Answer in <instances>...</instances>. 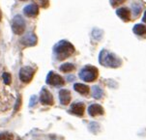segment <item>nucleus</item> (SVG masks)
Segmentation results:
<instances>
[{
    "mask_svg": "<svg viewBox=\"0 0 146 140\" xmlns=\"http://www.w3.org/2000/svg\"><path fill=\"white\" fill-rule=\"evenodd\" d=\"M92 34H93V37L95 39H97V40H99V39L102 37V31H100V30H98V29H94L93 32H92Z\"/></svg>",
    "mask_w": 146,
    "mask_h": 140,
    "instance_id": "nucleus-23",
    "label": "nucleus"
},
{
    "mask_svg": "<svg viewBox=\"0 0 146 140\" xmlns=\"http://www.w3.org/2000/svg\"><path fill=\"white\" fill-rule=\"evenodd\" d=\"M70 111L74 114L78 115V116H82L85 111V106L82 102H75L71 105V109Z\"/></svg>",
    "mask_w": 146,
    "mask_h": 140,
    "instance_id": "nucleus-10",
    "label": "nucleus"
},
{
    "mask_svg": "<svg viewBox=\"0 0 146 140\" xmlns=\"http://www.w3.org/2000/svg\"><path fill=\"white\" fill-rule=\"evenodd\" d=\"M88 114L92 117L97 116V115H103L104 108L100 104H91L88 107Z\"/></svg>",
    "mask_w": 146,
    "mask_h": 140,
    "instance_id": "nucleus-12",
    "label": "nucleus"
},
{
    "mask_svg": "<svg viewBox=\"0 0 146 140\" xmlns=\"http://www.w3.org/2000/svg\"><path fill=\"white\" fill-rule=\"evenodd\" d=\"M99 62L101 65L108 68H117L121 65V60L112 52L104 50L99 55Z\"/></svg>",
    "mask_w": 146,
    "mask_h": 140,
    "instance_id": "nucleus-2",
    "label": "nucleus"
},
{
    "mask_svg": "<svg viewBox=\"0 0 146 140\" xmlns=\"http://www.w3.org/2000/svg\"><path fill=\"white\" fill-rule=\"evenodd\" d=\"M12 30L17 35H21L25 30V22L21 15H17L12 19Z\"/></svg>",
    "mask_w": 146,
    "mask_h": 140,
    "instance_id": "nucleus-4",
    "label": "nucleus"
},
{
    "mask_svg": "<svg viewBox=\"0 0 146 140\" xmlns=\"http://www.w3.org/2000/svg\"><path fill=\"white\" fill-rule=\"evenodd\" d=\"M17 140H21V138H19V137H18V138H17Z\"/></svg>",
    "mask_w": 146,
    "mask_h": 140,
    "instance_id": "nucleus-29",
    "label": "nucleus"
},
{
    "mask_svg": "<svg viewBox=\"0 0 146 140\" xmlns=\"http://www.w3.org/2000/svg\"><path fill=\"white\" fill-rule=\"evenodd\" d=\"M21 95L18 97V99H17V102H16V104H15V108H14V112L16 113V112H18L19 108H21Z\"/></svg>",
    "mask_w": 146,
    "mask_h": 140,
    "instance_id": "nucleus-20",
    "label": "nucleus"
},
{
    "mask_svg": "<svg viewBox=\"0 0 146 140\" xmlns=\"http://www.w3.org/2000/svg\"><path fill=\"white\" fill-rule=\"evenodd\" d=\"M39 2H40V6L43 8L48 7V0H39Z\"/></svg>",
    "mask_w": 146,
    "mask_h": 140,
    "instance_id": "nucleus-25",
    "label": "nucleus"
},
{
    "mask_svg": "<svg viewBox=\"0 0 146 140\" xmlns=\"http://www.w3.org/2000/svg\"><path fill=\"white\" fill-rule=\"evenodd\" d=\"M75 70V66L71 63H65L60 66V71L63 73H70Z\"/></svg>",
    "mask_w": 146,
    "mask_h": 140,
    "instance_id": "nucleus-17",
    "label": "nucleus"
},
{
    "mask_svg": "<svg viewBox=\"0 0 146 140\" xmlns=\"http://www.w3.org/2000/svg\"><path fill=\"white\" fill-rule=\"evenodd\" d=\"M74 89L78 93L82 94V95H86L89 93V87L87 85L82 84V83H76V84L74 85Z\"/></svg>",
    "mask_w": 146,
    "mask_h": 140,
    "instance_id": "nucleus-14",
    "label": "nucleus"
},
{
    "mask_svg": "<svg viewBox=\"0 0 146 140\" xmlns=\"http://www.w3.org/2000/svg\"><path fill=\"white\" fill-rule=\"evenodd\" d=\"M1 18H2V15H1V12H0V20H1Z\"/></svg>",
    "mask_w": 146,
    "mask_h": 140,
    "instance_id": "nucleus-28",
    "label": "nucleus"
},
{
    "mask_svg": "<svg viewBox=\"0 0 146 140\" xmlns=\"http://www.w3.org/2000/svg\"><path fill=\"white\" fill-rule=\"evenodd\" d=\"M46 83L49 85L58 87V86L64 85V79L62 77H60L57 73L53 72H49L48 77H46Z\"/></svg>",
    "mask_w": 146,
    "mask_h": 140,
    "instance_id": "nucleus-6",
    "label": "nucleus"
},
{
    "mask_svg": "<svg viewBox=\"0 0 146 140\" xmlns=\"http://www.w3.org/2000/svg\"><path fill=\"white\" fill-rule=\"evenodd\" d=\"M13 134L9 133V132H3L0 133V140H13Z\"/></svg>",
    "mask_w": 146,
    "mask_h": 140,
    "instance_id": "nucleus-19",
    "label": "nucleus"
},
{
    "mask_svg": "<svg viewBox=\"0 0 146 140\" xmlns=\"http://www.w3.org/2000/svg\"><path fill=\"white\" fill-rule=\"evenodd\" d=\"M92 96L94 99L100 100L103 97V90L99 86H93L92 88Z\"/></svg>",
    "mask_w": 146,
    "mask_h": 140,
    "instance_id": "nucleus-16",
    "label": "nucleus"
},
{
    "mask_svg": "<svg viewBox=\"0 0 146 140\" xmlns=\"http://www.w3.org/2000/svg\"><path fill=\"white\" fill-rule=\"evenodd\" d=\"M59 100L60 102L64 105H67L71 102V92L67 89H62L59 92Z\"/></svg>",
    "mask_w": 146,
    "mask_h": 140,
    "instance_id": "nucleus-11",
    "label": "nucleus"
},
{
    "mask_svg": "<svg viewBox=\"0 0 146 140\" xmlns=\"http://www.w3.org/2000/svg\"><path fill=\"white\" fill-rule=\"evenodd\" d=\"M23 14L28 18H33L36 17L39 14V6H37L36 4H29L27 6L24 7L23 9Z\"/></svg>",
    "mask_w": 146,
    "mask_h": 140,
    "instance_id": "nucleus-9",
    "label": "nucleus"
},
{
    "mask_svg": "<svg viewBox=\"0 0 146 140\" xmlns=\"http://www.w3.org/2000/svg\"><path fill=\"white\" fill-rule=\"evenodd\" d=\"M37 100H38V98H37V96H32L31 99H30V104H29V106H30V107L34 106V105L36 104Z\"/></svg>",
    "mask_w": 146,
    "mask_h": 140,
    "instance_id": "nucleus-24",
    "label": "nucleus"
},
{
    "mask_svg": "<svg viewBox=\"0 0 146 140\" xmlns=\"http://www.w3.org/2000/svg\"><path fill=\"white\" fill-rule=\"evenodd\" d=\"M99 75L98 69L93 66H85L80 72V77L83 81L92 82L97 79Z\"/></svg>",
    "mask_w": 146,
    "mask_h": 140,
    "instance_id": "nucleus-3",
    "label": "nucleus"
},
{
    "mask_svg": "<svg viewBox=\"0 0 146 140\" xmlns=\"http://www.w3.org/2000/svg\"><path fill=\"white\" fill-rule=\"evenodd\" d=\"M116 14L121 19H123L124 21H130L131 19V13L127 8H120L116 11Z\"/></svg>",
    "mask_w": 146,
    "mask_h": 140,
    "instance_id": "nucleus-13",
    "label": "nucleus"
},
{
    "mask_svg": "<svg viewBox=\"0 0 146 140\" xmlns=\"http://www.w3.org/2000/svg\"><path fill=\"white\" fill-rule=\"evenodd\" d=\"M37 42H38V39H37V36L32 32H28L26 33L23 37H21V44L24 46H36Z\"/></svg>",
    "mask_w": 146,
    "mask_h": 140,
    "instance_id": "nucleus-7",
    "label": "nucleus"
},
{
    "mask_svg": "<svg viewBox=\"0 0 146 140\" xmlns=\"http://www.w3.org/2000/svg\"><path fill=\"white\" fill-rule=\"evenodd\" d=\"M40 102L44 105H52L53 104V97L51 93L48 89L43 88L40 94Z\"/></svg>",
    "mask_w": 146,
    "mask_h": 140,
    "instance_id": "nucleus-8",
    "label": "nucleus"
},
{
    "mask_svg": "<svg viewBox=\"0 0 146 140\" xmlns=\"http://www.w3.org/2000/svg\"><path fill=\"white\" fill-rule=\"evenodd\" d=\"M68 79L70 80V81H72V80L74 79V77H68Z\"/></svg>",
    "mask_w": 146,
    "mask_h": 140,
    "instance_id": "nucleus-27",
    "label": "nucleus"
},
{
    "mask_svg": "<svg viewBox=\"0 0 146 140\" xmlns=\"http://www.w3.org/2000/svg\"><path fill=\"white\" fill-rule=\"evenodd\" d=\"M54 54L58 60H64V59L70 57L75 52V48L68 41H60L55 45L53 48Z\"/></svg>",
    "mask_w": 146,
    "mask_h": 140,
    "instance_id": "nucleus-1",
    "label": "nucleus"
},
{
    "mask_svg": "<svg viewBox=\"0 0 146 140\" xmlns=\"http://www.w3.org/2000/svg\"><path fill=\"white\" fill-rule=\"evenodd\" d=\"M142 21H144V22H146V12L144 13V16H143V18H142Z\"/></svg>",
    "mask_w": 146,
    "mask_h": 140,
    "instance_id": "nucleus-26",
    "label": "nucleus"
},
{
    "mask_svg": "<svg viewBox=\"0 0 146 140\" xmlns=\"http://www.w3.org/2000/svg\"><path fill=\"white\" fill-rule=\"evenodd\" d=\"M133 33L137 34V35H144L146 34V26L143 25V24H135L133 28Z\"/></svg>",
    "mask_w": 146,
    "mask_h": 140,
    "instance_id": "nucleus-15",
    "label": "nucleus"
},
{
    "mask_svg": "<svg viewBox=\"0 0 146 140\" xmlns=\"http://www.w3.org/2000/svg\"><path fill=\"white\" fill-rule=\"evenodd\" d=\"M35 73V70L31 67H22L19 71V79L23 83H29L32 80Z\"/></svg>",
    "mask_w": 146,
    "mask_h": 140,
    "instance_id": "nucleus-5",
    "label": "nucleus"
},
{
    "mask_svg": "<svg viewBox=\"0 0 146 140\" xmlns=\"http://www.w3.org/2000/svg\"><path fill=\"white\" fill-rule=\"evenodd\" d=\"M132 9H133V14H135V16H137V15L140 13V11H141V7L137 4L133 5Z\"/></svg>",
    "mask_w": 146,
    "mask_h": 140,
    "instance_id": "nucleus-21",
    "label": "nucleus"
},
{
    "mask_svg": "<svg viewBox=\"0 0 146 140\" xmlns=\"http://www.w3.org/2000/svg\"><path fill=\"white\" fill-rule=\"evenodd\" d=\"M110 4L112 7H116V6H119V5L123 4L125 2V0H110Z\"/></svg>",
    "mask_w": 146,
    "mask_h": 140,
    "instance_id": "nucleus-22",
    "label": "nucleus"
},
{
    "mask_svg": "<svg viewBox=\"0 0 146 140\" xmlns=\"http://www.w3.org/2000/svg\"><path fill=\"white\" fill-rule=\"evenodd\" d=\"M2 78H3V81L6 85H10L12 82V77H11V75L9 73H4L2 75Z\"/></svg>",
    "mask_w": 146,
    "mask_h": 140,
    "instance_id": "nucleus-18",
    "label": "nucleus"
}]
</instances>
